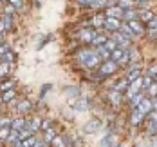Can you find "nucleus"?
I'll return each mask as SVG.
<instances>
[{
  "label": "nucleus",
  "mask_w": 157,
  "mask_h": 147,
  "mask_svg": "<svg viewBox=\"0 0 157 147\" xmlns=\"http://www.w3.org/2000/svg\"><path fill=\"white\" fill-rule=\"evenodd\" d=\"M78 60L81 62V64L85 65V67H96V65H101L99 64V55L96 53V51H92V49H85V51H81L78 55Z\"/></svg>",
  "instance_id": "obj_1"
},
{
  "label": "nucleus",
  "mask_w": 157,
  "mask_h": 147,
  "mask_svg": "<svg viewBox=\"0 0 157 147\" xmlns=\"http://www.w3.org/2000/svg\"><path fill=\"white\" fill-rule=\"evenodd\" d=\"M101 127H103V120H101V118H90V120L83 125V133H85V134H94V133H99Z\"/></svg>",
  "instance_id": "obj_2"
},
{
  "label": "nucleus",
  "mask_w": 157,
  "mask_h": 147,
  "mask_svg": "<svg viewBox=\"0 0 157 147\" xmlns=\"http://www.w3.org/2000/svg\"><path fill=\"white\" fill-rule=\"evenodd\" d=\"M116 69H117V64L114 62V60H105V62H101L99 65V76H109V75H114L116 73Z\"/></svg>",
  "instance_id": "obj_3"
},
{
  "label": "nucleus",
  "mask_w": 157,
  "mask_h": 147,
  "mask_svg": "<svg viewBox=\"0 0 157 147\" xmlns=\"http://www.w3.org/2000/svg\"><path fill=\"white\" fill-rule=\"evenodd\" d=\"M103 26H105V29H107V31L117 33V31H119V27H121V22H119L117 18H109V16H107Z\"/></svg>",
  "instance_id": "obj_4"
},
{
  "label": "nucleus",
  "mask_w": 157,
  "mask_h": 147,
  "mask_svg": "<svg viewBox=\"0 0 157 147\" xmlns=\"http://www.w3.org/2000/svg\"><path fill=\"white\" fill-rule=\"evenodd\" d=\"M112 38L116 40V44H117V47H121V49H126L128 47V44H130V38H126L123 33H112Z\"/></svg>",
  "instance_id": "obj_5"
},
{
  "label": "nucleus",
  "mask_w": 157,
  "mask_h": 147,
  "mask_svg": "<svg viewBox=\"0 0 157 147\" xmlns=\"http://www.w3.org/2000/svg\"><path fill=\"white\" fill-rule=\"evenodd\" d=\"M136 109H137V111H139V113H141L143 116H146V114H150V113H152V100H148V98H144V100H143L141 104H139V105L136 107Z\"/></svg>",
  "instance_id": "obj_6"
},
{
  "label": "nucleus",
  "mask_w": 157,
  "mask_h": 147,
  "mask_svg": "<svg viewBox=\"0 0 157 147\" xmlns=\"http://www.w3.org/2000/svg\"><path fill=\"white\" fill-rule=\"evenodd\" d=\"M123 15H125V11H123L121 7H117V6H116V7H114V6H109V7H107V16H109V18H117V20H119V18H123Z\"/></svg>",
  "instance_id": "obj_7"
},
{
  "label": "nucleus",
  "mask_w": 157,
  "mask_h": 147,
  "mask_svg": "<svg viewBox=\"0 0 157 147\" xmlns=\"http://www.w3.org/2000/svg\"><path fill=\"white\" fill-rule=\"evenodd\" d=\"M137 78H141V71H139V65H134V67L128 69V73H126V82L132 84V82H136Z\"/></svg>",
  "instance_id": "obj_8"
},
{
  "label": "nucleus",
  "mask_w": 157,
  "mask_h": 147,
  "mask_svg": "<svg viewBox=\"0 0 157 147\" xmlns=\"http://www.w3.org/2000/svg\"><path fill=\"white\" fill-rule=\"evenodd\" d=\"M98 33L94 29H83V31H79V38L83 40V42H89V44H92V40H94V36Z\"/></svg>",
  "instance_id": "obj_9"
},
{
  "label": "nucleus",
  "mask_w": 157,
  "mask_h": 147,
  "mask_svg": "<svg viewBox=\"0 0 157 147\" xmlns=\"http://www.w3.org/2000/svg\"><path fill=\"white\" fill-rule=\"evenodd\" d=\"M71 105H72V109H76V111H87V109H89L87 100H83V98H76L74 102H71Z\"/></svg>",
  "instance_id": "obj_10"
},
{
  "label": "nucleus",
  "mask_w": 157,
  "mask_h": 147,
  "mask_svg": "<svg viewBox=\"0 0 157 147\" xmlns=\"http://www.w3.org/2000/svg\"><path fill=\"white\" fill-rule=\"evenodd\" d=\"M126 24L130 26V29H132V31L136 33V35H139V33H143V31H144L143 24L139 22V20H137V18H136V20H130V22H126Z\"/></svg>",
  "instance_id": "obj_11"
},
{
  "label": "nucleus",
  "mask_w": 157,
  "mask_h": 147,
  "mask_svg": "<svg viewBox=\"0 0 157 147\" xmlns=\"http://www.w3.org/2000/svg\"><path fill=\"white\" fill-rule=\"evenodd\" d=\"M27 124H29V122H27L25 118H16V120H13V122H11V127H13V129H16V131H22L24 127H27Z\"/></svg>",
  "instance_id": "obj_12"
},
{
  "label": "nucleus",
  "mask_w": 157,
  "mask_h": 147,
  "mask_svg": "<svg viewBox=\"0 0 157 147\" xmlns=\"http://www.w3.org/2000/svg\"><path fill=\"white\" fill-rule=\"evenodd\" d=\"M137 16L141 18V22H146V24H148V22H152V20L155 18V16H154V13H152V11H148V9H143V11H139V13H137Z\"/></svg>",
  "instance_id": "obj_13"
},
{
  "label": "nucleus",
  "mask_w": 157,
  "mask_h": 147,
  "mask_svg": "<svg viewBox=\"0 0 157 147\" xmlns=\"http://www.w3.org/2000/svg\"><path fill=\"white\" fill-rule=\"evenodd\" d=\"M16 109H18L22 114H25L27 111H31V109H33V104L29 102V100H22V102L16 105Z\"/></svg>",
  "instance_id": "obj_14"
},
{
  "label": "nucleus",
  "mask_w": 157,
  "mask_h": 147,
  "mask_svg": "<svg viewBox=\"0 0 157 147\" xmlns=\"http://www.w3.org/2000/svg\"><path fill=\"white\" fill-rule=\"evenodd\" d=\"M96 53L99 55V58L105 62V60H110V51L105 46H99V47H96Z\"/></svg>",
  "instance_id": "obj_15"
},
{
  "label": "nucleus",
  "mask_w": 157,
  "mask_h": 147,
  "mask_svg": "<svg viewBox=\"0 0 157 147\" xmlns=\"http://www.w3.org/2000/svg\"><path fill=\"white\" fill-rule=\"evenodd\" d=\"M29 127L33 129V133H36V131L42 129V118H38V116H34L29 120Z\"/></svg>",
  "instance_id": "obj_16"
},
{
  "label": "nucleus",
  "mask_w": 157,
  "mask_h": 147,
  "mask_svg": "<svg viewBox=\"0 0 157 147\" xmlns=\"http://www.w3.org/2000/svg\"><path fill=\"white\" fill-rule=\"evenodd\" d=\"M65 96H67V98H72L71 102H74V100L79 96V91L76 89V87H67V89H65Z\"/></svg>",
  "instance_id": "obj_17"
},
{
  "label": "nucleus",
  "mask_w": 157,
  "mask_h": 147,
  "mask_svg": "<svg viewBox=\"0 0 157 147\" xmlns=\"http://www.w3.org/2000/svg\"><path fill=\"white\" fill-rule=\"evenodd\" d=\"M54 138H56V131H54V129L44 131V142H45V144H51Z\"/></svg>",
  "instance_id": "obj_18"
},
{
  "label": "nucleus",
  "mask_w": 157,
  "mask_h": 147,
  "mask_svg": "<svg viewBox=\"0 0 157 147\" xmlns=\"http://www.w3.org/2000/svg\"><path fill=\"white\" fill-rule=\"evenodd\" d=\"M13 60H15V53H13L11 49H9L6 55H2V56H0V62H2V64H11Z\"/></svg>",
  "instance_id": "obj_19"
},
{
  "label": "nucleus",
  "mask_w": 157,
  "mask_h": 147,
  "mask_svg": "<svg viewBox=\"0 0 157 147\" xmlns=\"http://www.w3.org/2000/svg\"><path fill=\"white\" fill-rule=\"evenodd\" d=\"M2 24H4V29L9 31V29L13 27V16L11 15H4L2 16Z\"/></svg>",
  "instance_id": "obj_20"
},
{
  "label": "nucleus",
  "mask_w": 157,
  "mask_h": 147,
  "mask_svg": "<svg viewBox=\"0 0 157 147\" xmlns=\"http://www.w3.org/2000/svg\"><path fill=\"white\" fill-rule=\"evenodd\" d=\"M117 7H121L123 11H128V9L134 7V0H119L117 2Z\"/></svg>",
  "instance_id": "obj_21"
},
{
  "label": "nucleus",
  "mask_w": 157,
  "mask_h": 147,
  "mask_svg": "<svg viewBox=\"0 0 157 147\" xmlns=\"http://www.w3.org/2000/svg\"><path fill=\"white\" fill-rule=\"evenodd\" d=\"M119 33H123L126 38H132V36L136 35V33L130 29V26H128V24H121V27H119Z\"/></svg>",
  "instance_id": "obj_22"
},
{
  "label": "nucleus",
  "mask_w": 157,
  "mask_h": 147,
  "mask_svg": "<svg viewBox=\"0 0 157 147\" xmlns=\"http://www.w3.org/2000/svg\"><path fill=\"white\" fill-rule=\"evenodd\" d=\"M146 131H148V134H157V118L155 120H148V125H146Z\"/></svg>",
  "instance_id": "obj_23"
},
{
  "label": "nucleus",
  "mask_w": 157,
  "mask_h": 147,
  "mask_svg": "<svg viewBox=\"0 0 157 147\" xmlns=\"http://www.w3.org/2000/svg\"><path fill=\"white\" fill-rule=\"evenodd\" d=\"M109 38L105 36V35H96L94 40H92V44H94L96 47H99V46H105V42H107Z\"/></svg>",
  "instance_id": "obj_24"
},
{
  "label": "nucleus",
  "mask_w": 157,
  "mask_h": 147,
  "mask_svg": "<svg viewBox=\"0 0 157 147\" xmlns=\"http://www.w3.org/2000/svg\"><path fill=\"white\" fill-rule=\"evenodd\" d=\"M143 118H144V116H143V114L139 113L137 109H134V111H132V120H130V122H132V125H137Z\"/></svg>",
  "instance_id": "obj_25"
},
{
  "label": "nucleus",
  "mask_w": 157,
  "mask_h": 147,
  "mask_svg": "<svg viewBox=\"0 0 157 147\" xmlns=\"http://www.w3.org/2000/svg\"><path fill=\"white\" fill-rule=\"evenodd\" d=\"M15 89H9V91H4V93H2V102H11V100H13V98H15Z\"/></svg>",
  "instance_id": "obj_26"
},
{
  "label": "nucleus",
  "mask_w": 157,
  "mask_h": 147,
  "mask_svg": "<svg viewBox=\"0 0 157 147\" xmlns=\"http://www.w3.org/2000/svg\"><path fill=\"white\" fill-rule=\"evenodd\" d=\"M110 102H112L114 105H119V104H121V93H119V91H112V93H110Z\"/></svg>",
  "instance_id": "obj_27"
},
{
  "label": "nucleus",
  "mask_w": 157,
  "mask_h": 147,
  "mask_svg": "<svg viewBox=\"0 0 157 147\" xmlns=\"http://www.w3.org/2000/svg\"><path fill=\"white\" fill-rule=\"evenodd\" d=\"M51 145L52 147H67V144H65V138H63V136H56V138L51 142Z\"/></svg>",
  "instance_id": "obj_28"
},
{
  "label": "nucleus",
  "mask_w": 157,
  "mask_h": 147,
  "mask_svg": "<svg viewBox=\"0 0 157 147\" xmlns=\"http://www.w3.org/2000/svg\"><path fill=\"white\" fill-rule=\"evenodd\" d=\"M9 134H11V125H7V127H0V140H7Z\"/></svg>",
  "instance_id": "obj_29"
},
{
  "label": "nucleus",
  "mask_w": 157,
  "mask_h": 147,
  "mask_svg": "<svg viewBox=\"0 0 157 147\" xmlns=\"http://www.w3.org/2000/svg\"><path fill=\"white\" fill-rule=\"evenodd\" d=\"M112 142H114V136H112V134H109V136H105V138L99 142V145H101V147H112V145H114Z\"/></svg>",
  "instance_id": "obj_30"
},
{
  "label": "nucleus",
  "mask_w": 157,
  "mask_h": 147,
  "mask_svg": "<svg viewBox=\"0 0 157 147\" xmlns=\"http://www.w3.org/2000/svg\"><path fill=\"white\" fill-rule=\"evenodd\" d=\"M123 18H125L126 22H130V20H136V18H137V13H136L134 9H128V11H125Z\"/></svg>",
  "instance_id": "obj_31"
},
{
  "label": "nucleus",
  "mask_w": 157,
  "mask_h": 147,
  "mask_svg": "<svg viewBox=\"0 0 157 147\" xmlns=\"http://www.w3.org/2000/svg\"><path fill=\"white\" fill-rule=\"evenodd\" d=\"M143 100H144V96H143V93H137V95H136V96L132 98V107H134V109H136V107H137V105H139V104H141Z\"/></svg>",
  "instance_id": "obj_32"
},
{
  "label": "nucleus",
  "mask_w": 157,
  "mask_h": 147,
  "mask_svg": "<svg viewBox=\"0 0 157 147\" xmlns=\"http://www.w3.org/2000/svg\"><path fill=\"white\" fill-rule=\"evenodd\" d=\"M36 142H38V140H36V136L33 134V136H29L27 140H24V142H22V147H33Z\"/></svg>",
  "instance_id": "obj_33"
},
{
  "label": "nucleus",
  "mask_w": 157,
  "mask_h": 147,
  "mask_svg": "<svg viewBox=\"0 0 157 147\" xmlns=\"http://www.w3.org/2000/svg\"><path fill=\"white\" fill-rule=\"evenodd\" d=\"M154 78H152V76H148V75H144V76H143V89H148V87H150V85H152V84H154Z\"/></svg>",
  "instance_id": "obj_34"
},
{
  "label": "nucleus",
  "mask_w": 157,
  "mask_h": 147,
  "mask_svg": "<svg viewBox=\"0 0 157 147\" xmlns=\"http://www.w3.org/2000/svg\"><path fill=\"white\" fill-rule=\"evenodd\" d=\"M105 47H107L110 53H112L114 49H117V44H116V40H114V38H109V40L105 42Z\"/></svg>",
  "instance_id": "obj_35"
},
{
  "label": "nucleus",
  "mask_w": 157,
  "mask_h": 147,
  "mask_svg": "<svg viewBox=\"0 0 157 147\" xmlns=\"http://www.w3.org/2000/svg\"><path fill=\"white\" fill-rule=\"evenodd\" d=\"M146 93H148V95H150L152 98H155V96H157V82H154V84H152V85L146 89Z\"/></svg>",
  "instance_id": "obj_36"
},
{
  "label": "nucleus",
  "mask_w": 157,
  "mask_h": 147,
  "mask_svg": "<svg viewBox=\"0 0 157 147\" xmlns=\"http://www.w3.org/2000/svg\"><path fill=\"white\" fill-rule=\"evenodd\" d=\"M146 75H148V76H152V78H155V76H157V62L150 65V69L146 71Z\"/></svg>",
  "instance_id": "obj_37"
},
{
  "label": "nucleus",
  "mask_w": 157,
  "mask_h": 147,
  "mask_svg": "<svg viewBox=\"0 0 157 147\" xmlns=\"http://www.w3.org/2000/svg\"><path fill=\"white\" fill-rule=\"evenodd\" d=\"M126 85H128V82H126V78L123 82H119V84H117V85H114V91H119V93H123V91H125V87Z\"/></svg>",
  "instance_id": "obj_38"
},
{
  "label": "nucleus",
  "mask_w": 157,
  "mask_h": 147,
  "mask_svg": "<svg viewBox=\"0 0 157 147\" xmlns=\"http://www.w3.org/2000/svg\"><path fill=\"white\" fill-rule=\"evenodd\" d=\"M0 89L2 91H9V89H13V82L9 80V82H2L0 84Z\"/></svg>",
  "instance_id": "obj_39"
},
{
  "label": "nucleus",
  "mask_w": 157,
  "mask_h": 147,
  "mask_svg": "<svg viewBox=\"0 0 157 147\" xmlns=\"http://www.w3.org/2000/svg\"><path fill=\"white\" fill-rule=\"evenodd\" d=\"M51 125H52V122H51V120H42V133H44V131H47V129H52V127H51Z\"/></svg>",
  "instance_id": "obj_40"
},
{
  "label": "nucleus",
  "mask_w": 157,
  "mask_h": 147,
  "mask_svg": "<svg viewBox=\"0 0 157 147\" xmlns=\"http://www.w3.org/2000/svg\"><path fill=\"white\" fill-rule=\"evenodd\" d=\"M9 4H11L15 9H20V7L24 6V0H9Z\"/></svg>",
  "instance_id": "obj_41"
},
{
  "label": "nucleus",
  "mask_w": 157,
  "mask_h": 147,
  "mask_svg": "<svg viewBox=\"0 0 157 147\" xmlns=\"http://www.w3.org/2000/svg\"><path fill=\"white\" fill-rule=\"evenodd\" d=\"M79 6H85V7H89V6H94L96 0H78Z\"/></svg>",
  "instance_id": "obj_42"
},
{
  "label": "nucleus",
  "mask_w": 157,
  "mask_h": 147,
  "mask_svg": "<svg viewBox=\"0 0 157 147\" xmlns=\"http://www.w3.org/2000/svg\"><path fill=\"white\" fill-rule=\"evenodd\" d=\"M7 71H9V64H0V76H6Z\"/></svg>",
  "instance_id": "obj_43"
},
{
  "label": "nucleus",
  "mask_w": 157,
  "mask_h": 147,
  "mask_svg": "<svg viewBox=\"0 0 157 147\" xmlns=\"http://www.w3.org/2000/svg\"><path fill=\"white\" fill-rule=\"evenodd\" d=\"M15 11H16V9L11 6V4H6V15H11V16H13V15H15Z\"/></svg>",
  "instance_id": "obj_44"
},
{
  "label": "nucleus",
  "mask_w": 157,
  "mask_h": 147,
  "mask_svg": "<svg viewBox=\"0 0 157 147\" xmlns=\"http://www.w3.org/2000/svg\"><path fill=\"white\" fill-rule=\"evenodd\" d=\"M109 4H112L110 0H96L94 6H98V7H101V6H109Z\"/></svg>",
  "instance_id": "obj_45"
},
{
  "label": "nucleus",
  "mask_w": 157,
  "mask_h": 147,
  "mask_svg": "<svg viewBox=\"0 0 157 147\" xmlns=\"http://www.w3.org/2000/svg\"><path fill=\"white\" fill-rule=\"evenodd\" d=\"M148 27H150L152 31H157V18H154L152 22H148Z\"/></svg>",
  "instance_id": "obj_46"
},
{
  "label": "nucleus",
  "mask_w": 157,
  "mask_h": 147,
  "mask_svg": "<svg viewBox=\"0 0 157 147\" xmlns=\"http://www.w3.org/2000/svg\"><path fill=\"white\" fill-rule=\"evenodd\" d=\"M49 87H51L49 84H47V85H44V87H42V91H40V98H44V96H45V93H47V89H49Z\"/></svg>",
  "instance_id": "obj_47"
},
{
  "label": "nucleus",
  "mask_w": 157,
  "mask_h": 147,
  "mask_svg": "<svg viewBox=\"0 0 157 147\" xmlns=\"http://www.w3.org/2000/svg\"><path fill=\"white\" fill-rule=\"evenodd\" d=\"M33 147H45V142H36Z\"/></svg>",
  "instance_id": "obj_48"
},
{
  "label": "nucleus",
  "mask_w": 157,
  "mask_h": 147,
  "mask_svg": "<svg viewBox=\"0 0 157 147\" xmlns=\"http://www.w3.org/2000/svg\"><path fill=\"white\" fill-rule=\"evenodd\" d=\"M146 2H150V0H139V4H146Z\"/></svg>",
  "instance_id": "obj_49"
},
{
  "label": "nucleus",
  "mask_w": 157,
  "mask_h": 147,
  "mask_svg": "<svg viewBox=\"0 0 157 147\" xmlns=\"http://www.w3.org/2000/svg\"><path fill=\"white\" fill-rule=\"evenodd\" d=\"M0 24H2V16H0Z\"/></svg>",
  "instance_id": "obj_50"
},
{
  "label": "nucleus",
  "mask_w": 157,
  "mask_h": 147,
  "mask_svg": "<svg viewBox=\"0 0 157 147\" xmlns=\"http://www.w3.org/2000/svg\"><path fill=\"white\" fill-rule=\"evenodd\" d=\"M0 104H2V98H0Z\"/></svg>",
  "instance_id": "obj_51"
},
{
  "label": "nucleus",
  "mask_w": 157,
  "mask_h": 147,
  "mask_svg": "<svg viewBox=\"0 0 157 147\" xmlns=\"http://www.w3.org/2000/svg\"><path fill=\"white\" fill-rule=\"evenodd\" d=\"M155 82H157V76H155Z\"/></svg>",
  "instance_id": "obj_52"
},
{
  "label": "nucleus",
  "mask_w": 157,
  "mask_h": 147,
  "mask_svg": "<svg viewBox=\"0 0 157 147\" xmlns=\"http://www.w3.org/2000/svg\"><path fill=\"white\" fill-rule=\"evenodd\" d=\"M4 2H6V0H4ZM7 2H9V0H7Z\"/></svg>",
  "instance_id": "obj_53"
}]
</instances>
